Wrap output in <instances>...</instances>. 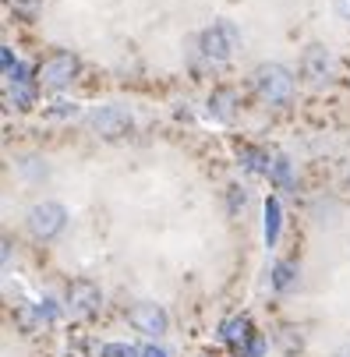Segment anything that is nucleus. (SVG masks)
Instances as JSON below:
<instances>
[{
  "instance_id": "nucleus-4",
  "label": "nucleus",
  "mask_w": 350,
  "mask_h": 357,
  "mask_svg": "<svg viewBox=\"0 0 350 357\" xmlns=\"http://www.w3.org/2000/svg\"><path fill=\"white\" fill-rule=\"evenodd\" d=\"M85 124H89V131H92L96 138L117 142V138H128V135L135 131V114H131L128 107H121V103H107V107L89 110Z\"/></svg>"
},
{
  "instance_id": "nucleus-13",
  "label": "nucleus",
  "mask_w": 350,
  "mask_h": 357,
  "mask_svg": "<svg viewBox=\"0 0 350 357\" xmlns=\"http://www.w3.org/2000/svg\"><path fill=\"white\" fill-rule=\"evenodd\" d=\"M280 227H283L280 198H276V195H269V198H266V244H269V248L280 241Z\"/></svg>"
},
{
  "instance_id": "nucleus-2",
  "label": "nucleus",
  "mask_w": 350,
  "mask_h": 357,
  "mask_svg": "<svg viewBox=\"0 0 350 357\" xmlns=\"http://www.w3.org/2000/svg\"><path fill=\"white\" fill-rule=\"evenodd\" d=\"M241 46V29L230 18H216L213 25H206L198 32V54L213 64H227Z\"/></svg>"
},
{
  "instance_id": "nucleus-21",
  "label": "nucleus",
  "mask_w": 350,
  "mask_h": 357,
  "mask_svg": "<svg viewBox=\"0 0 350 357\" xmlns=\"http://www.w3.org/2000/svg\"><path fill=\"white\" fill-rule=\"evenodd\" d=\"M333 8H336V15L343 22H350V0H333Z\"/></svg>"
},
{
  "instance_id": "nucleus-10",
  "label": "nucleus",
  "mask_w": 350,
  "mask_h": 357,
  "mask_svg": "<svg viewBox=\"0 0 350 357\" xmlns=\"http://www.w3.org/2000/svg\"><path fill=\"white\" fill-rule=\"evenodd\" d=\"M237 160H241V167L248 170V174H255V177H269V170H273V160L276 156H269L266 149H259V145H237Z\"/></svg>"
},
{
  "instance_id": "nucleus-15",
  "label": "nucleus",
  "mask_w": 350,
  "mask_h": 357,
  "mask_svg": "<svg viewBox=\"0 0 350 357\" xmlns=\"http://www.w3.org/2000/svg\"><path fill=\"white\" fill-rule=\"evenodd\" d=\"M269 184H276L280 191H294V167H290V160H287V156H276V160H273Z\"/></svg>"
},
{
  "instance_id": "nucleus-14",
  "label": "nucleus",
  "mask_w": 350,
  "mask_h": 357,
  "mask_svg": "<svg viewBox=\"0 0 350 357\" xmlns=\"http://www.w3.org/2000/svg\"><path fill=\"white\" fill-rule=\"evenodd\" d=\"M297 273H301V269H297V262H276L273 266V273H269V283H273V290H290L294 283H297Z\"/></svg>"
},
{
  "instance_id": "nucleus-5",
  "label": "nucleus",
  "mask_w": 350,
  "mask_h": 357,
  "mask_svg": "<svg viewBox=\"0 0 350 357\" xmlns=\"http://www.w3.org/2000/svg\"><path fill=\"white\" fill-rule=\"evenodd\" d=\"M25 230L36 241H57L68 230V209L61 206V202H54V198L36 202V206L25 213Z\"/></svg>"
},
{
  "instance_id": "nucleus-8",
  "label": "nucleus",
  "mask_w": 350,
  "mask_h": 357,
  "mask_svg": "<svg viewBox=\"0 0 350 357\" xmlns=\"http://www.w3.org/2000/svg\"><path fill=\"white\" fill-rule=\"evenodd\" d=\"M68 308H71V315H78V319L96 315L99 308H103V290H99L92 280H75V283L68 287Z\"/></svg>"
},
{
  "instance_id": "nucleus-23",
  "label": "nucleus",
  "mask_w": 350,
  "mask_h": 357,
  "mask_svg": "<svg viewBox=\"0 0 350 357\" xmlns=\"http://www.w3.org/2000/svg\"><path fill=\"white\" fill-rule=\"evenodd\" d=\"M347 181H350V174H347Z\"/></svg>"
},
{
  "instance_id": "nucleus-22",
  "label": "nucleus",
  "mask_w": 350,
  "mask_h": 357,
  "mask_svg": "<svg viewBox=\"0 0 350 357\" xmlns=\"http://www.w3.org/2000/svg\"><path fill=\"white\" fill-rule=\"evenodd\" d=\"M202 357H209V354H202Z\"/></svg>"
},
{
  "instance_id": "nucleus-9",
  "label": "nucleus",
  "mask_w": 350,
  "mask_h": 357,
  "mask_svg": "<svg viewBox=\"0 0 350 357\" xmlns=\"http://www.w3.org/2000/svg\"><path fill=\"white\" fill-rule=\"evenodd\" d=\"M237 92L230 89V85H220V89H213L209 92V117L213 121H234V114H237Z\"/></svg>"
},
{
  "instance_id": "nucleus-11",
  "label": "nucleus",
  "mask_w": 350,
  "mask_h": 357,
  "mask_svg": "<svg viewBox=\"0 0 350 357\" xmlns=\"http://www.w3.org/2000/svg\"><path fill=\"white\" fill-rule=\"evenodd\" d=\"M252 319H248V315H234V319H227L223 322V329H220V340L230 347V350H241L248 340H252Z\"/></svg>"
},
{
  "instance_id": "nucleus-20",
  "label": "nucleus",
  "mask_w": 350,
  "mask_h": 357,
  "mask_svg": "<svg viewBox=\"0 0 350 357\" xmlns=\"http://www.w3.org/2000/svg\"><path fill=\"white\" fill-rule=\"evenodd\" d=\"M142 357H170V350L160 347V343L153 340V343H145V347H142Z\"/></svg>"
},
{
  "instance_id": "nucleus-18",
  "label": "nucleus",
  "mask_w": 350,
  "mask_h": 357,
  "mask_svg": "<svg viewBox=\"0 0 350 357\" xmlns=\"http://www.w3.org/2000/svg\"><path fill=\"white\" fill-rule=\"evenodd\" d=\"M237 354L241 357H266V336L262 333H252V340H248Z\"/></svg>"
},
{
  "instance_id": "nucleus-1",
  "label": "nucleus",
  "mask_w": 350,
  "mask_h": 357,
  "mask_svg": "<svg viewBox=\"0 0 350 357\" xmlns=\"http://www.w3.org/2000/svg\"><path fill=\"white\" fill-rule=\"evenodd\" d=\"M252 89L266 107H290V99L297 92V75L280 61H266L252 71Z\"/></svg>"
},
{
  "instance_id": "nucleus-17",
  "label": "nucleus",
  "mask_w": 350,
  "mask_h": 357,
  "mask_svg": "<svg viewBox=\"0 0 350 357\" xmlns=\"http://www.w3.org/2000/svg\"><path fill=\"white\" fill-rule=\"evenodd\" d=\"M244 206H248V188L230 184V188H227V209H230V216H237Z\"/></svg>"
},
{
  "instance_id": "nucleus-6",
  "label": "nucleus",
  "mask_w": 350,
  "mask_h": 357,
  "mask_svg": "<svg viewBox=\"0 0 350 357\" xmlns=\"http://www.w3.org/2000/svg\"><path fill=\"white\" fill-rule=\"evenodd\" d=\"M333 71H336V61H333V54H329V46L308 43V46L301 50V61H297V75H301V82L322 89V85L333 82Z\"/></svg>"
},
{
  "instance_id": "nucleus-19",
  "label": "nucleus",
  "mask_w": 350,
  "mask_h": 357,
  "mask_svg": "<svg viewBox=\"0 0 350 357\" xmlns=\"http://www.w3.org/2000/svg\"><path fill=\"white\" fill-rule=\"evenodd\" d=\"M103 357H142L138 347H128V343H107L103 347Z\"/></svg>"
},
{
  "instance_id": "nucleus-3",
  "label": "nucleus",
  "mask_w": 350,
  "mask_h": 357,
  "mask_svg": "<svg viewBox=\"0 0 350 357\" xmlns=\"http://www.w3.org/2000/svg\"><path fill=\"white\" fill-rule=\"evenodd\" d=\"M78 75H82V61H78V54H71V50H54V54H46L36 64V82L46 92H64Z\"/></svg>"
},
{
  "instance_id": "nucleus-12",
  "label": "nucleus",
  "mask_w": 350,
  "mask_h": 357,
  "mask_svg": "<svg viewBox=\"0 0 350 357\" xmlns=\"http://www.w3.org/2000/svg\"><path fill=\"white\" fill-rule=\"evenodd\" d=\"M36 92H39V82H8V99H11V107H18V110H32L36 107Z\"/></svg>"
},
{
  "instance_id": "nucleus-16",
  "label": "nucleus",
  "mask_w": 350,
  "mask_h": 357,
  "mask_svg": "<svg viewBox=\"0 0 350 357\" xmlns=\"http://www.w3.org/2000/svg\"><path fill=\"white\" fill-rule=\"evenodd\" d=\"M8 8H11L22 22H32V18L39 15V8H43V0H8Z\"/></svg>"
},
{
  "instance_id": "nucleus-7",
  "label": "nucleus",
  "mask_w": 350,
  "mask_h": 357,
  "mask_svg": "<svg viewBox=\"0 0 350 357\" xmlns=\"http://www.w3.org/2000/svg\"><path fill=\"white\" fill-rule=\"evenodd\" d=\"M128 322H131L135 333H142L149 340H160L170 329V315H167L163 304H156V301H135L128 308Z\"/></svg>"
}]
</instances>
